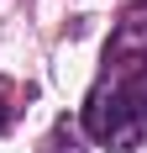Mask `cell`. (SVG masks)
I'll use <instances>...</instances> for the list:
<instances>
[{
	"mask_svg": "<svg viewBox=\"0 0 147 153\" xmlns=\"http://www.w3.org/2000/svg\"><path fill=\"white\" fill-rule=\"evenodd\" d=\"M79 122L110 153H137L147 143V0L126 5V16L110 27Z\"/></svg>",
	"mask_w": 147,
	"mask_h": 153,
	"instance_id": "obj_1",
	"label": "cell"
},
{
	"mask_svg": "<svg viewBox=\"0 0 147 153\" xmlns=\"http://www.w3.org/2000/svg\"><path fill=\"white\" fill-rule=\"evenodd\" d=\"M5 127H11V106L0 100V132H5Z\"/></svg>",
	"mask_w": 147,
	"mask_h": 153,
	"instance_id": "obj_2",
	"label": "cell"
}]
</instances>
